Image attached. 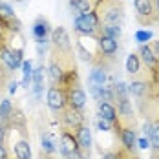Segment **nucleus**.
Masks as SVG:
<instances>
[{
  "label": "nucleus",
  "instance_id": "obj_1",
  "mask_svg": "<svg viewBox=\"0 0 159 159\" xmlns=\"http://www.w3.org/2000/svg\"><path fill=\"white\" fill-rule=\"evenodd\" d=\"M48 79L49 84H59L66 73L70 71H77V62H75V51H61V49L49 48V57H48Z\"/></svg>",
  "mask_w": 159,
  "mask_h": 159
},
{
  "label": "nucleus",
  "instance_id": "obj_2",
  "mask_svg": "<svg viewBox=\"0 0 159 159\" xmlns=\"http://www.w3.org/2000/svg\"><path fill=\"white\" fill-rule=\"evenodd\" d=\"M73 40H75V42H73V44H75V53L79 55L84 62H88L92 68H93V66L110 68L108 64L104 62L102 55H101V49H99V37H88V35L73 33Z\"/></svg>",
  "mask_w": 159,
  "mask_h": 159
},
{
  "label": "nucleus",
  "instance_id": "obj_3",
  "mask_svg": "<svg viewBox=\"0 0 159 159\" xmlns=\"http://www.w3.org/2000/svg\"><path fill=\"white\" fill-rule=\"evenodd\" d=\"M101 28H102V24L95 11L82 13L73 18V33L88 35V37H101Z\"/></svg>",
  "mask_w": 159,
  "mask_h": 159
},
{
  "label": "nucleus",
  "instance_id": "obj_4",
  "mask_svg": "<svg viewBox=\"0 0 159 159\" xmlns=\"http://www.w3.org/2000/svg\"><path fill=\"white\" fill-rule=\"evenodd\" d=\"M134 7H135V20L143 28L159 24L157 13L154 7V0H134Z\"/></svg>",
  "mask_w": 159,
  "mask_h": 159
},
{
  "label": "nucleus",
  "instance_id": "obj_5",
  "mask_svg": "<svg viewBox=\"0 0 159 159\" xmlns=\"http://www.w3.org/2000/svg\"><path fill=\"white\" fill-rule=\"evenodd\" d=\"M57 117H59V121H61V128H66V130H70V132H75V130H79L82 125L88 123L86 111L75 110V108H70V106H66Z\"/></svg>",
  "mask_w": 159,
  "mask_h": 159
},
{
  "label": "nucleus",
  "instance_id": "obj_6",
  "mask_svg": "<svg viewBox=\"0 0 159 159\" xmlns=\"http://www.w3.org/2000/svg\"><path fill=\"white\" fill-rule=\"evenodd\" d=\"M46 104L48 108L55 115H59L61 111L68 106V97H66V90L61 84H49L48 92H46Z\"/></svg>",
  "mask_w": 159,
  "mask_h": 159
},
{
  "label": "nucleus",
  "instance_id": "obj_7",
  "mask_svg": "<svg viewBox=\"0 0 159 159\" xmlns=\"http://www.w3.org/2000/svg\"><path fill=\"white\" fill-rule=\"evenodd\" d=\"M113 132L119 139L121 146L128 152H137V130L132 126H123V125H113Z\"/></svg>",
  "mask_w": 159,
  "mask_h": 159
},
{
  "label": "nucleus",
  "instance_id": "obj_8",
  "mask_svg": "<svg viewBox=\"0 0 159 159\" xmlns=\"http://www.w3.org/2000/svg\"><path fill=\"white\" fill-rule=\"evenodd\" d=\"M99 49H101V55H102L104 62L110 68H113L117 64V55H119V40L101 35L99 37Z\"/></svg>",
  "mask_w": 159,
  "mask_h": 159
},
{
  "label": "nucleus",
  "instance_id": "obj_9",
  "mask_svg": "<svg viewBox=\"0 0 159 159\" xmlns=\"http://www.w3.org/2000/svg\"><path fill=\"white\" fill-rule=\"evenodd\" d=\"M49 48L61 49V51H71L73 49V42L70 39V33L64 26H57L51 30L49 35Z\"/></svg>",
  "mask_w": 159,
  "mask_h": 159
},
{
  "label": "nucleus",
  "instance_id": "obj_10",
  "mask_svg": "<svg viewBox=\"0 0 159 159\" xmlns=\"http://www.w3.org/2000/svg\"><path fill=\"white\" fill-rule=\"evenodd\" d=\"M79 150L80 148L77 139H75V134L66 130V128H61V134H59V152H61V156L66 157V156H71Z\"/></svg>",
  "mask_w": 159,
  "mask_h": 159
},
{
  "label": "nucleus",
  "instance_id": "obj_11",
  "mask_svg": "<svg viewBox=\"0 0 159 159\" xmlns=\"http://www.w3.org/2000/svg\"><path fill=\"white\" fill-rule=\"evenodd\" d=\"M66 97H68V106L70 108H75V110H84L86 108L88 97H86V92L80 84L66 88Z\"/></svg>",
  "mask_w": 159,
  "mask_h": 159
},
{
  "label": "nucleus",
  "instance_id": "obj_12",
  "mask_svg": "<svg viewBox=\"0 0 159 159\" xmlns=\"http://www.w3.org/2000/svg\"><path fill=\"white\" fill-rule=\"evenodd\" d=\"M31 35L35 42H49V35H51V26L46 16H39L31 26Z\"/></svg>",
  "mask_w": 159,
  "mask_h": 159
},
{
  "label": "nucleus",
  "instance_id": "obj_13",
  "mask_svg": "<svg viewBox=\"0 0 159 159\" xmlns=\"http://www.w3.org/2000/svg\"><path fill=\"white\" fill-rule=\"evenodd\" d=\"M73 134H75V139H77V143H79V148L86 154V156H90V154H92V146H93V137H92L90 125H88V123L82 125V126H80L79 130H75Z\"/></svg>",
  "mask_w": 159,
  "mask_h": 159
},
{
  "label": "nucleus",
  "instance_id": "obj_14",
  "mask_svg": "<svg viewBox=\"0 0 159 159\" xmlns=\"http://www.w3.org/2000/svg\"><path fill=\"white\" fill-rule=\"evenodd\" d=\"M48 71H46V66L42 61H39V64L33 68V93H35V99H40L42 97V92H44V79H46Z\"/></svg>",
  "mask_w": 159,
  "mask_h": 159
},
{
  "label": "nucleus",
  "instance_id": "obj_15",
  "mask_svg": "<svg viewBox=\"0 0 159 159\" xmlns=\"http://www.w3.org/2000/svg\"><path fill=\"white\" fill-rule=\"evenodd\" d=\"M15 132V130H13ZM18 134V132H16ZM13 154L15 159H31L33 152H31V143H30V137H24L22 134H18L15 141H13Z\"/></svg>",
  "mask_w": 159,
  "mask_h": 159
},
{
  "label": "nucleus",
  "instance_id": "obj_16",
  "mask_svg": "<svg viewBox=\"0 0 159 159\" xmlns=\"http://www.w3.org/2000/svg\"><path fill=\"white\" fill-rule=\"evenodd\" d=\"M97 4H99V0H70V9H71V15L75 18L82 13L95 11Z\"/></svg>",
  "mask_w": 159,
  "mask_h": 159
},
{
  "label": "nucleus",
  "instance_id": "obj_17",
  "mask_svg": "<svg viewBox=\"0 0 159 159\" xmlns=\"http://www.w3.org/2000/svg\"><path fill=\"white\" fill-rule=\"evenodd\" d=\"M97 113H99V117H101V119L108 121V123H111V125H115V123H117V108H115V104H113V102H108V101H99V102H97Z\"/></svg>",
  "mask_w": 159,
  "mask_h": 159
},
{
  "label": "nucleus",
  "instance_id": "obj_18",
  "mask_svg": "<svg viewBox=\"0 0 159 159\" xmlns=\"http://www.w3.org/2000/svg\"><path fill=\"white\" fill-rule=\"evenodd\" d=\"M108 70L110 68H104V66H93L90 71V77H88L90 86H106L108 84Z\"/></svg>",
  "mask_w": 159,
  "mask_h": 159
},
{
  "label": "nucleus",
  "instance_id": "obj_19",
  "mask_svg": "<svg viewBox=\"0 0 159 159\" xmlns=\"http://www.w3.org/2000/svg\"><path fill=\"white\" fill-rule=\"evenodd\" d=\"M0 18L6 20V22L11 24V26H22V24L18 22V18H16L13 7H11L7 2H2V0H0Z\"/></svg>",
  "mask_w": 159,
  "mask_h": 159
},
{
  "label": "nucleus",
  "instance_id": "obj_20",
  "mask_svg": "<svg viewBox=\"0 0 159 159\" xmlns=\"http://www.w3.org/2000/svg\"><path fill=\"white\" fill-rule=\"evenodd\" d=\"M141 68H143V64H141V59H139V55L137 53H130L126 57V71L130 77H134V75H137L139 71H141Z\"/></svg>",
  "mask_w": 159,
  "mask_h": 159
},
{
  "label": "nucleus",
  "instance_id": "obj_21",
  "mask_svg": "<svg viewBox=\"0 0 159 159\" xmlns=\"http://www.w3.org/2000/svg\"><path fill=\"white\" fill-rule=\"evenodd\" d=\"M33 62L31 61H26L24 59V62H22V88H26V90H30V86H31V80H33Z\"/></svg>",
  "mask_w": 159,
  "mask_h": 159
},
{
  "label": "nucleus",
  "instance_id": "obj_22",
  "mask_svg": "<svg viewBox=\"0 0 159 159\" xmlns=\"http://www.w3.org/2000/svg\"><path fill=\"white\" fill-rule=\"evenodd\" d=\"M101 35L119 40L121 35H123V26H119V24H102V28H101Z\"/></svg>",
  "mask_w": 159,
  "mask_h": 159
},
{
  "label": "nucleus",
  "instance_id": "obj_23",
  "mask_svg": "<svg viewBox=\"0 0 159 159\" xmlns=\"http://www.w3.org/2000/svg\"><path fill=\"white\" fill-rule=\"evenodd\" d=\"M13 102L9 99H0V123H9V117L13 113Z\"/></svg>",
  "mask_w": 159,
  "mask_h": 159
},
{
  "label": "nucleus",
  "instance_id": "obj_24",
  "mask_svg": "<svg viewBox=\"0 0 159 159\" xmlns=\"http://www.w3.org/2000/svg\"><path fill=\"white\" fill-rule=\"evenodd\" d=\"M40 150L49 154V156H53L57 152V144H55L53 137L49 134H42V137H40Z\"/></svg>",
  "mask_w": 159,
  "mask_h": 159
},
{
  "label": "nucleus",
  "instance_id": "obj_25",
  "mask_svg": "<svg viewBox=\"0 0 159 159\" xmlns=\"http://www.w3.org/2000/svg\"><path fill=\"white\" fill-rule=\"evenodd\" d=\"M13 79V71H9L4 64L0 62V95L7 90V84Z\"/></svg>",
  "mask_w": 159,
  "mask_h": 159
},
{
  "label": "nucleus",
  "instance_id": "obj_26",
  "mask_svg": "<svg viewBox=\"0 0 159 159\" xmlns=\"http://www.w3.org/2000/svg\"><path fill=\"white\" fill-rule=\"evenodd\" d=\"M150 148L159 150V119L152 121V132H150Z\"/></svg>",
  "mask_w": 159,
  "mask_h": 159
},
{
  "label": "nucleus",
  "instance_id": "obj_27",
  "mask_svg": "<svg viewBox=\"0 0 159 159\" xmlns=\"http://www.w3.org/2000/svg\"><path fill=\"white\" fill-rule=\"evenodd\" d=\"M134 39H135L139 44H148V42L154 39V31H150V30H139V31H135Z\"/></svg>",
  "mask_w": 159,
  "mask_h": 159
},
{
  "label": "nucleus",
  "instance_id": "obj_28",
  "mask_svg": "<svg viewBox=\"0 0 159 159\" xmlns=\"http://www.w3.org/2000/svg\"><path fill=\"white\" fill-rule=\"evenodd\" d=\"M117 154H119V159H141L137 152H128L123 146H117Z\"/></svg>",
  "mask_w": 159,
  "mask_h": 159
},
{
  "label": "nucleus",
  "instance_id": "obj_29",
  "mask_svg": "<svg viewBox=\"0 0 159 159\" xmlns=\"http://www.w3.org/2000/svg\"><path fill=\"white\" fill-rule=\"evenodd\" d=\"M97 128L101 132H113V125L108 123V121H104V119H101V117H97Z\"/></svg>",
  "mask_w": 159,
  "mask_h": 159
},
{
  "label": "nucleus",
  "instance_id": "obj_30",
  "mask_svg": "<svg viewBox=\"0 0 159 159\" xmlns=\"http://www.w3.org/2000/svg\"><path fill=\"white\" fill-rule=\"evenodd\" d=\"M137 148H141V150H146V148H150V139L148 137H137Z\"/></svg>",
  "mask_w": 159,
  "mask_h": 159
},
{
  "label": "nucleus",
  "instance_id": "obj_31",
  "mask_svg": "<svg viewBox=\"0 0 159 159\" xmlns=\"http://www.w3.org/2000/svg\"><path fill=\"white\" fill-rule=\"evenodd\" d=\"M86 157H90V156H86L82 150H79V152H75V154H71V156H66L64 159H86Z\"/></svg>",
  "mask_w": 159,
  "mask_h": 159
},
{
  "label": "nucleus",
  "instance_id": "obj_32",
  "mask_svg": "<svg viewBox=\"0 0 159 159\" xmlns=\"http://www.w3.org/2000/svg\"><path fill=\"white\" fill-rule=\"evenodd\" d=\"M150 48H152V51H154V55H156V59H157V62H159V39L150 42Z\"/></svg>",
  "mask_w": 159,
  "mask_h": 159
},
{
  "label": "nucleus",
  "instance_id": "obj_33",
  "mask_svg": "<svg viewBox=\"0 0 159 159\" xmlns=\"http://www.w3.org/2000/svg\"><path fill=\"white\" fill-rule=\"evenodd\" d=\"M0 159H11L9 157V152H7V146L4 143H0Z\"/></svg>",
  "mask_w": 159,
  "mask_h": 159
},
{
  "label": "nucleus",
  "instance_id": "obj_34",
  "mask_svg": "<svg viewBox=\"0 0 159 159\" xmlns=\"http://www.w3.org/2000/svg\"><path fill=\"white\" fill-rule=\"evenodd\" d=\"M16 88H18V82H16L15 79H11V82L7 84V90H9V93H15Z\"/></svg>",
  "mask_w": 159,
  "mask_h": 159
},
{
  "label": "nucleus",
  "instance_id": "obj_35",
  "mask_svg": "<svg viewBox=\"0 0 159 159\" xmlns=\"http://www.w3.org/2000/svg\"><path fill=\"white\" fill-rule=\"evenodd\" d=\"M39 159H55V157H53V156H49V154H46V152H42V150H40V152H39Z\"/></svg>",
  "mask_w": 159,
  "mask_h": 159
},
{
  "label": "nucleus",
  "instance_id": "obj_36",
  "mask_svg": "<svg viewBox=\"0 0 159 159\" xmlns=\"http://www.w3.org/2000/svg\"><path fill=\"white\" fill-rule=\"evenodd\" d=\"M154 7H156V13H157V18H159V0H154Z\"/></svg>",
  "mask_w": 159,
  "mask_h": 159
},
{
  "label": "nucleus",
  "instance_id": "obj_37",
  "mask_svg": "<svg viewBox=\"0 0 159 159\" xmlns=\"http://www.w3.org/2000/svg\"><path fill=\"white\" fill-rule=\"evenodd\" d=\"M16 2H22V0H16Z\"/></svg>",
  "mask_w": 159,
  "mask_h": 159
}]
</instances>
